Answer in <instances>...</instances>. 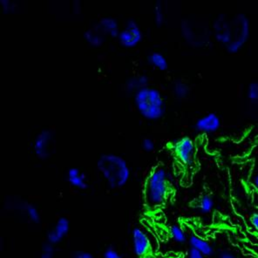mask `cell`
Wrapping results in <instances>:
<instances>
[{
  "mask_svg": "<svg viewBox=\"0 0 258 258\" xmlns=\"http://www.w3.org/2000/svg\"><path fill=\"white\" fill-rule=\"evenodd\" d=\"M181 33L188 45L204 48L211 44L212 29L208 24L195 18H186L181 22Z\"/></svg>",
  "mask_w": 258,
  "mask_h": 258,
  "instance_id": "obj_5",
  "label": "cell"
},
{
  "mask_svg": "<svg viewBox=\"0 0 258 258\" xmlns=\"http://www.w3.org/2000/svg\"><path fill=\"white\" fill-rule=\"evenodd\" d=\"M149 64L161 71H164L168 68V59L162 52L153 51L148 56Z\"/></svg>",
  "mask_w": 258,
  "mask_h": 258,
  "instance_id": "obj_19",
  "label": "cell"
},
{
  "mask_svg": "<svg viewBox=\"0 0 258 258\" xmlns=\"http://www.w3.org/2000/svg\"><path fill=\"white\" fill-rule=\"evenodd\" d=\"M142 148L146 152H151L155 149V142L149 137H146L142 141Z\"/></svg>",
  "mask_w": 258,
  "mask_h": 258,
  "instance_id": "obj_26",
  "label": "cell"
},
{
  "mask_svg": "<svg viewBox=\"0 0 258 258\" xmlns=\"http://www.w3.org/2000/svg\"><path fill=\"white\" fill-rule=\"evenodd\" d=\"M96 167L111 188L123 187L130 179V167L121 155L114 153L103 154L97 160Z\"/></svg>",
  "mask_w": 258,
  "mask_h": 258,
  "instance_id": "obj_3",
  "label": "cell"
},
{
  "mask_svg": "<svg viewBox=\"0 0 258 258\" xmlns=\"http://www.w3.org/2000/svg\"><path fill=\"white\" fill-rule=\"evenodd\" d=\"M0 6L4 13H13L17 10L18 5L13 0H0Z\"/></svg>",
  "mask_w": 258,
  "mask_h": 258,
  "instance_id": "obj_24",
  "label": "cell"
},
{
  "mask_svg": "<svg viewBox=\"0 0 258 258\" xmlns=\"http://www.w3.org/2000/svg\"><path fill=\"white\" fill-rule=\"evenodd\" d=\"M175 161L184 169L192 170L197 167V145L189 136H182L174 140L170 146Z\"/></svg>",
  "mask_w": 258,
  "mask_h": 258,
  "instance_id": "obj_6",
  "label": "cell"
},
{
  "mask_svg": "<svg viewBox=\"0 0 258 258\" xmlns=\"http://www.w3.org/2000/svg\"><path fill=\"white\" fill-rule=\"evenodd\" d=\"M190 86L187 81L178 79L174 81L172 85V93L178 100H185L190 94Z\"/></svg>",
  "mask_w": 258,
  "mask_h": 258,
  "instance_id": "obj_17",
  "label": "cell"
},
{
  "mask_svg": "<svg viewBox=\"0 0 258 258\" xmlns=\"http://www.w3.org/2000/svg\"><path fill=\"white\" fill-rule=\"evenodd\" d=\"M168 234L170 238L173 239L174 242H179V243H183L187 240L186 233L180 226H170L168 229Z\"/></svg>",
  "mask_w": 258,
  "mask_h": 258,
  "instance_id": "obj_21",
  "label": "cell"
},
{
  "mask_svg": "<svg viewBox=\"0 0 258 258\" xmlns=\"http://www.w3.org/2000/svg\"><path fill=\"white\" fill-rule=\"evenodd\" d=\"M222 119L214 112L207 113L199 117L195 123V128L203 134H213L221 128Z\"/></svg>",
  "mask_w": 258,
  "mask_h": 258,
  "instance_id": "obj_10",
  "label": "cell"
},
{
  "mask_svg": "<svg viewBox=\"0 0 258 258\" xmlns=\"http://www.w3.org/2000/svg\"><path fill=\"white\" fill-rule=\"evenodd\" d=\"M250 223L258 232V212H255L250 216Z\"/></svg>",
  "mask_w": 258,
  "mask_h": 258,
  "instance_id": "obj_30",
  "label": "cell"
},
{
  "mask_svg": "<svg viewBox=\"0 0 258 258\" xmlns=\"http://www.w3.org/2000/svg\"><path fill=\"white\" fill-rule=\"evenodd\" d=\"M252 186H253L254 189H255V192H256L258 195V172L255 174V176L253 177V180H252Z\"/></svg>",
  "mask_w": 258,
  "mask_h": 258,
  "instance_id": "obj_31",
  "label": "cell"
},
{
  "mask_svg": "<svg viewBox=\"0 0 258 258\" xmlns=\"http://www.w3.org/2000/svg\"><path fill=\"white\" fill-rule=\"evenodd\" d=\"M246 96L250 103H258V81L249 82L246 90Z\"/></svg>",
  "mask_w": 258,
  "mask_h": 258,
  "instance_id": "obj_23",
  "label": "cell"
},
{
  "mask_svg": "<svg viewBox=\"0 0 258 258\" xmlns=\"http://www.w3.org/2000/svg\"><path fill=\"white\" fill-rule=\"evenodd\" d=\"M174 192V187L168 170L163 166L152 169L144 184V203L149 210L161 209L168 203Z\"/></svg>",
  "mask_w": 258,
  "mask_h": 258,
  "instance_id": "obj_2",
  "label": "cell"
},
{
  "mask_svg": "<svg viewBox=\"0 0 258 258\" xmlns=\"http://www.w3.org/2000/svg\"><path fill=\"white\" fill-rule=\"evenodd\" d=\"M187 258H205V255L196 248H190L187 252Z\"/></svg>",
  "mask_w": 258,
  "mask_h": 258,
  "instance_id": "obj_28",
  "label": "cell"
},
{
  "mask_svg": "<svg viewBox=\"0 0 258 258\" xmlns=\"http://www.w3.org/2000/svg\"><path fill=\"white\" fill-rule=\"evenodd\" d=\"M189 244L191 248H196L197 250L202 252L205 256L211 255L213 253V248L210 243L199 236H191L189 238Z\"/></svg>",
  "mask_w": 258,
  "mask_h": 258,
  "instance_id": "obj_20",
  "label": "cell"
},
{
  "mask_svg": "<svg viewBox=\"0 0 258 258\" xmlns=\"http://www.w3.org/2000/svg\"><path fill=\"white\" fill-rule=\"evenodd\" d=\"M143 32L136 20L129 19L120 27L117 39L121 45L126 47H134L142 41Z\"/></svg>",
  "mask_w": 258,
  "mask_h": 258,
  "instance_id": "obj_7",
  "label": "cell"
},
{
  "mask_svg": "<svg viewBox=\"0 0 258 258\" xmlns=\"http://www.w3.org/2000/svg\"><path fill=\"white\" fill-rule=\"evenodd\" d=\"M102 258H123V256L119 254V252L117 251L115 248L110 247L105 250Z\"/></svg>",
  "mask_w": 258,
  "mask_h": 258,
  "instance_id": "obj_27",
  "label": "cell"
},
{
  "mask_svg": "<svg viewBox=\"0 0 258 258\" xmlns=\"http://www.w3.org/2000/svg\"><path fill=\"white\" fill-rule=\"evenodd\" d=\"M192 204L194 209L200 211L201 213H210L213 210L215 204L213 194L209 189L204 191L197 199H195Z\"/></svg>",
  "mask_w": 258,
  "mask_h": 258,
  "instance_id": "obj_13",
  "label": "cell"
},
{
  "mask_svg": "<svg viewBox=\"0 0 258 258\" xmlns=\"http://www.w3.org/2000/svg\"><path fill=\"white\" fill-rule=\"evenodd\" d=\"M154 13V20L156 25L161 26L166 20V14H165L164 7L161 1H156L153 9Z\"/></svg>",
  "mask_w": 258,
  "mask_h": 258,
  "instance_id": "obj_22",
  "label": "cell"
},
{
  "mask_svg": "<svg viewBox=\"0 0 258 258\" xmlns=\"http://www.w3.org/2000/svg\"><path fill=\"white\" fill-rule=\"evenodd\" d=\"M149 86V78L145 74H136L126 79L125 88L129 93L135 94L143 87Z\"/></svg>",
  "mask_w": 258,
  "mask_h": 258,
  "instance_id": "obj_15",
  "label": "cell"
},
{
  "mask_svg": "<svg viewBox=\"0 0 258 258\" xmlns=\"http://www.w3.org/2000/svg\"><path fill=\"white\" fill-rule=\"evenodd\" d=\"M70 231V222L66 217H60L57 220L54 227L52 228L46 236L47 242L52 245H56L68 236Z\"/></svg>",
  "mask_w": 258,
  "mask_h": 258,
  "instance_id": "obj_11",
  "label": "cell"
},
{
  "mask_svg": "<svg viewBox=\"0 0 258 258\" xmlns=\"http://www.w3.org/2000/svg\"><path fill=\"white\" fill-rule=\"evenodd\" d=\"M67 178L70 185L78 189H86L88 186L86 174L78 168H69Z\"/></svg>",
  "mask_w": 258,
  "mask_h": 258,
  "instance_id": "obj_16",
  "label": "cell"
},
{
  "mask_svg": "<svg viewBox=\"0 0 258 258\" xmlns=\"http://www.w3.org/2000/svg\"><path fill=\"white\" fill-rule=\"evenodd\" d=\"M83 37L87 44L92 46H100L103 45L107 39V36L104 34V32L100 30L96 23L85 31Z\"/></svg>",
  "mask_w": 258,
  "mask_h": 258,
  "instance_id": "obj_14",
  "label": "cell"
},
{
  "mask_svg": "<svg viewBox=\"0 0 258 258\" xmlns=\"http://www.w3.org/2000/svg\"><path fill=\"white\" fill-rule=\"evenodd\" d=\"M212 35L226 52L235 54L247 45L251 34V23L245 13H220L212 23Z\"/></svg>",
  "mask_w": 258,
  "mask_h": 258,
  "instance_id": "obj_1",
  "label": "cell"
},
{
  "mask_svg": "<svg viewBox=\"0 0 258 258\" xmlns=\"http://www.w3.org/2000/svg\"><path fill=\"white\" fill-rule=\"evenodd\" d=\"M18 208L26 215V216H27L30 222L33 223H39L40 222L41 216L39 213V210L35 205L29 203H22V204L19 203Z\"/></svg>",
  "mask_w": 258,
  "mask_h": 258,
  "instance_id": "obj_18",
  "label": "cell"
},
{
  "mask_svg": "<svg viewBox=\"0 0 258 258\" xmlns=\"http://www.w3.org/2000/svg\"><path fill=\"white\" fill-rule=\"evenodd\" d=\"M54 245H52L49 242H46L45 245L42 247L41 253H40V257L39 258H54Z\"/></svg>",
  "mask_w": 258,
  "mask_h": 258,
  "instance_id": "obj_25",
  "label": "cell"
},
{
  "mask_svg": "<svg viewBox=\"0 0 258 258\" xmlns=\"http://www.w3.org/2000/svg\"><path fill=\"white\" fill-rule=\"evenodd\" d=\"M96 24L107 37L109 36L113 38H117V36L119 34L120 26H119V21L114 17H102Z\"/></svg>",
  "mask_w": 258,
  "mask_h": 258,
  "instance_id": "obj_12",
  "label": "cell"
},
{
  "mask_svg": "<svg viewBox=\"0 0 258 258\" xmlns=\"http://www.w3.org/2000/svg\"><path fill=\"white\" fill-rule=\"evenodd\" d=\"M54 144V133L51 129L44 128L35 136L32 143V149L37 157L46 159L52 155Z\"/></svg>",
  "mask_w": 258,
  "mask_h": 258,
  "instance_id": "obj_8",
  "label": "cell"
},
{
  "mask_svg": "<svg viewBox=\"0 0 258 258\" xmlns=\"http://www.w3.org/2000/svg\"><path fill=\"white\" fill-rule=\"evenodd\" d=\"M133 251L136 256L145 258L152 252V242L148 234L139 227L132 231Z\"/></svg>",
  "mask_w": 258,
  "mask_h": 258,
  "instance_id": "obj_9",
  "label": "cell"
},
{
  "mask_svg": "<svg viewBox=\"0 0 258 258\" xmlns=\"http://www.w3.org/2000/svg\"><path fill=\"white\" fill-rule=\"evenodd\" d=\"M134 103L140 114L146 119H161L166 113L164 96L158 88L152 86L143 87L134 94Z\"/></svg>",
  "mask_w": 258,
  "mask_h": 258,
  "instance_id": "obj_4",
  "label": "cell"
},
{
  "mask_svg": "<svg viewBox=\"0 0 258 258\" xmlns=\"http://www.w3.org/2000/svg\"><path fill=\"white\" fill-rule=\"evenodd\" d=\"M73 258H95L94 255L88 251H78L73 255Z\"/></svg>",
  "mask_w": 258,
  "mask_h": 258,
  "instance_id": "obj_29",
  "label": "cell"
},
{
  "mask_svg": "<svg viewBox=\"0 0 258 258\" xmlns=\"http://www.w3.org/2000/svg\"><path fill=\"white\" fill-rule=\"evenodd\" d=\"M219 258H236V256L229 252H222L220 254Z\"/></svg>",
  "mask_w": 258,
  "mask_h": 258,
  "instance_id": "obj_32",
  "label": "cell"
}]
</instances>
